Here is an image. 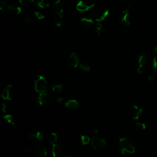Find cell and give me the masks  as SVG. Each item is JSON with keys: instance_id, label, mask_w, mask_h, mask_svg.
<instances>
[{"instance_id": "6da1fadb", "label": "cell", "mask_w": 157, "mask_h": 157, "mask_svg": "<svg viewBox=\"0 0 157 157\" xmlns=\"http://www.w3.org/2000/svg\"><path fill=\"white\" fill-rule=\"evenodd\" d=\"M119 150L123 155L132 154L136 151L135 143L128 138H120L119 141Z\"/></svg>"}, {"instance_id": "7a4b0ae2", "label": "cell", "mask_w": 157, "mask_h": 157, "mask_svg": "<svg viewBox=\"0 0 157 157\" xmlns=\"http://www.w3.org/2000/svg\"><path fill=\"white\" fill-rule=\"evenodd\" d=\"M48 84L46 79L42 76H38L34 80V89L38 93H42L47 91Z\"/></svg>"}, {"instance_id": "3957f363", "label": "cell", "mask_w": 157, "mask_h": 157, "mask_svg": "<svg viewBox=\"0 0 157 157\" xmlns=\"http://www.w3.org/2000/svg\"><path fill=\"white\" fill-rule=\"evenodd\" d=\"M109 11L105 7H98L94 9L93 12V17L97 22L104 21L109 15Z\"/></svg>"}, {"instance_id": "277c9868", "label": "cell", "mask_w": 157, "mask_h": 157, "mask_svg": "<svg viewBox=\"0 0 157 157\" xmlns=\"http://www.w3.org/2000/svg\"><path fill=\"white\" fill-rule=\"evenodd\" d=\"M131 5H128L126 6L125 10L122 11L119 15V19L121 23L125 25L129 26L131 24V15L129 11L131 9Z\"/></svg>"}, {"instance_id": "5b68a950", "label": "cell", "mask_w": 157, "mask_h": 157, "mask_svg": "<svg viewBox=\"0 0 157 157\" xmlns=\"http://www.w3.org/2000/svg\"><path fill=\"white\" fill-rule=\"evenodd\" d=\"M149 62V58L148 56L146 53H142L138 57V67L137 68V73L139 74L143 73L144 68L147 65Z\"/></svg>"}, {"instance_id": "8992f818", "label": "cell", "mask_w": 157, "mask_h": 157, "mask_svg": "<svg viewBox=\"0 0 157 157\" xmlns=\"http://www.w3.org/2000/svg\"><path fill=\"white\" fill-rule=\"evenodd\" d=\"M15 96V90L13 85H8L3 89L1 94V97L7 101L12 100Z\"/></svg>"}, {"instance_id": "52a82bcc", "label": "cell", "mask_w": 157, "mask_h": 157, "mask_svg": "<svg viewBox=\"0 0 157 157\" xmlns=\"http://www.w3.org/2000/svg\"><path fill=\"white\" fill-rule=\"evenodd\" d=\"M91 145L94 150H99L105 147L106 141L104 138L98 136H93L91 141Z\"/></svg>"}, {"instance_id": "ba28073f", "label": "cell", "mask_w": 157, "mask_h": 157, "mask_svg": "<svg viewBox=\"0 0 157 157\" xmlns=\"http://www.w3.org/2000/svg\"><path fill=\"white\" fill-rule=\"evenodd\" d=\"M66 64L70 68H77L79 64V58L77 54L75 52H73L66 58Z\"/></svg>"}, {"instance_id": "9c48e42d", "label": "cell", "mask_w": 157, "mask_h": 157, "mask_svg": "<svg viewBox=\"0 0 157 157\" xmlns=\"http://www.w3.org/2000/svg\"><path fill=\"white\" fill-rule=\"evenodd\" d=\"M52 98V95L50 93H49L47 91L40 93L37 98V103H38L39 105L43 106L47 104L50 101Z\"/></svg>"}, {"instance_id": "30bf717a", "label": "cell", "mask_w": 157, "mask_h": 157, "mask_svg": "<svg viewBox=\"0 0 157 157\" xmlns=\"http://www.w3.org/2000/svg\"><path fill=\"white\" fill-rule=\"evenodd\" d=\"M95 6V5L94 3H88L85 1H83V0H80L76 5V9L77 11L80 12H86L93 8Z\"/></svg>"}, {"instance_id": "8fae6325", "label": "cell", "mask_w": 157, "mask_h": 157, "mask_svg": "<svg viewBox=\"0 0 157 157\" xmlns=\"http://www.w3.org/2000/svg\"><path fill=\"white\" fill-rule=\"evenodd\" d=\"M130 113L131 117L134 120H138L142 114L143 109L134 105L130 109Z\"/></svg>"}, {"instance_id": "7c38bea8", "label": "cell", "mask_w": 157, "mask_h": 157, "mask_svg": "<svg viewBox=\"0 0 157 157\" xmlns=\"http://www.w3.org/2000/svg\"><path fill=\"white\" fill-rule=\"evenodd\" d=\"M54 10L57 16L59 18L63 17V11H64V6L63 3L60 1V0H57L54 3Z\"/></svg>"}, {"instance_id": "4fadbf2b", "label": "cell", "mask_w": 157, "mask_h": 157, "mask_svg": "<svg viewBox=\"0 0 157 157\" xmlns=\"http://www.w3.org/2000/svg\"><path fill=\"white\" fill-rule=\"evenodd\" d=\"M157 73V57H155L152 61V68L150 74L148 76L149 81H153Z\"/></svg>"}, {"instance_id": "5bb4252c", "label": "cell", "mask_w": 157, "mask_h": 157, "mask_svg": "<svg viewBox=\"0 0 157 157\" xmlns=\"http://www.w3.org/2000/svg\"><path fill=\"white\" fill-rule=\"evenodd\" d=\"M29 137L30 139L34 142L41 141L44 138L43 134L40 131L36 130H33L30 131L29 133Z\"/></svg>"}, {"instance_id": "9a60e30c", "label": "cell", "mask_w": 157, "mask_h": 157, "mask_svg": "<svg viewBox=\"0 0 157 157\" xmlns=\"http://www.w3.org/2000/svg\"><path fill=\"white\" fill-rule=\"evenodd\" d=\"M52 155L54 156L57 157V156H63V154L64 152V149L61 145L57 143V144H52Z\"/></svg>"}, {"instance_id": "2e32d148", "label": "cell", "mask_w": 157, "mask_h": 157, "mask_svg": "<svg viewBox=\"0 0 157 157\" xmlns=\"http://www.w3.org/2000/svg\"><path fill=\"white\" fill-rule=\"evenodd\" d=\"M94 24V21L92 18L89 17H83L80 19V25L85 28H91Z\"/></svg>"}, {"instance_id": "e0dca14e", "label": "cell", "mask_w": 157, "mask_h": 157, "mask_svg": "<svg viewBox=\"0 0 157 157\" xmlns=\"http://www.w3.org/2000/svg\"><path fill=\"white\" fill-rule=\"evenodd\" d=\"M65 106L70 110H76L79 108V103L76 100H70L65 103Z\"/></svg>"}, {"instance_id": "ac0fdd59", "label": "cell", "mask_w": 157, "mask_h": 157, "mask_svg": "<svg viewBox=\"0 0 157 157\" xmlns=\"http://www.w3.org/2000/svg\"><path fill=\"white\" fill-rule=\"evenodd\" d=\"M33 152L35 155L40 157H45L47 155V152L46 149L42 146L36 147L34 149Z\"/></svg>"}, {"instance_id": "d6986e66", "label": "cell", "mask_w": 157, "mask_h": 157, "mask_svg": "<svg viewBox=\"0 0 157 157\" xmlns=\"http://www.w3.org/2000/svg\"><path fill=\"white\" fill-rule=\"evenodd\" d=\"M8 9L9 11H10L11 12L15 13L17 15L20 14L21 12V8L18 6L17 5L14 4V3H12L11 5H9L8 6Z\"/></svg>"}, {"instance_id": "ffe728a7", "label": "cell", "mask_w": 157, "mask_h": 157, "mask_svg": "<svg viewBox=\"0 0 157 157\" xmlns=\"http://www.w3.org/2000/svg\"><path fill=\"white\" fill-rule=\"evenodd\" d=\"M5 122L10 125H14L15 124V117L11 114H5L3 117Z\"/></svg>"}, {"instance_id": "44dd1931", "label": "cell", "mask_w": 157, "mask_h": 157, "mask_svg": "<svg viewBox=\"0 0 157 157\" xmlns=\"http://www.w3.org/2000/svg\"><path fill=\"white\" fill-rule=\"evenodd\" d=\"M52 91L56 93H60L63 91V85L62 84L52 85Z\"/></svg>"}, {"instance_id": "7402d4cb", "label": "cell", "mask_w": 157, "mask_h": 157, "mask_svg": "<svg viewBox=\"0 0 157 157\" xmlns=\"http://www.w3.org/2000/svg\"><path fill=\"white\" fill-rule=\"evenodd\" d=\"M58 142V134L55 132H52L51 134L50 138L49 140V143H50L51 145L57 144Z\"/></svg>"}, {"instance_id": "603a6c76", "label": "cell", "mask_w": 157, "mask_h": 157, "mask_svg": "<svg viewBox=\"0 0 157 157\" xmlns=\"http://www.w3.org/2000/svg\"><path fill=\"white\" fill-rule=\"evenodd\" d=\"M37 4L40 8L45 9L49 6L50 3H49V0H41V1L38 2Z\"/></svg>"}, {"instance_id": "cb8c5ba5", "label": "cell", "mask_w": 157, "mask_h": 157, "mask_svg": "<svg viewBox=\"0 0 157 157\" xmlns=\"http://www.w3.org/2000/svg\"><path fill=\"white\" fill-rule=\"evenodd\" d=\"M80 141L82 142V144L83 146H86L90 142V139L87 135H81L80 136Z\"/></svg>"}, {"instance_id": "d4e9b609", "label": "cell", "mask_w": 157, "mask_h": 157, "mask_svg": "<svg viewBox=\"0 0 157 157\" xmlns=\"http://www.w3.org/2000/svg\"><path fill=\"white\" fill-rule=\"evenodd\" d=\"M79 67H80V68L82 71H85V72H86V73H89L90 71V70H91V68H90V67L88 65H87V64H84V63H81V64H79Z\"/></svg>"}, {"instance_id": "484cf974", "label": "cell", "mask_w": 157, "mask_h": 157, "mask_svg": "<svg viewBox=\"0 0 157 157\" xmlns=\"http://www.w3.org/2000/svg\"><path fill=\"white\" fill-rule=\"evenodd\" d=\"M95 31L98 35H100L103 31V25L101 22H97L95 26Z\"/></svg>"}, {"instance_id": "4316f807", "label": "cell", "mask_w": 157, "mask_h": 157, "mask_svg": "<svg viewBox=\"0 0 157 157\" xmlns=\"http://www.w3.org/2000/svg\"><path fill=\"white\" fill-rule=\"evenodd\" d=\"M33 22V20L31 17L27 16L24 18V23L26 25L30 26L31 25H32Z\"/></svg>"}, {"instance_id": "83f0119b", "label": "cell", "mask_w": 157, "mask_h": 157, "mask_svg": "<svg viewBox=\"0 0 157 157\" xmlns=\"http://www.w3.org/2000/svg\"><path fill=\"white\" fill-rule=\"evenodd\" d=\"M136 128L139 130V131H142L144 130L146 128V125L145 123H141V122H137L136 123Z\"/></svg>"}, {"instance_id": "f1b7e54d", "label": "cell", "mask_w": 157, "mask_h": 157, "mask_svg": "<svg viewBox=\"0 0 157 157\" xmlns=\"http://www.w3.org/2000/svg\"><path fill=\"white\" fill-rule=\"evenodd\" d=\"M8 0H0V9H1L2 12H3V10L7 4Z\"/></svg>"}, {"instance_id": "f546056e", "label": "cell", "mask_w": 157, "mask_h": 157, "mask_svg": "<svg viewBox=\"0 0 157 157\" xmlns=\"http://www.w3.org/2000/svg\"><path fill=\"white\" fill-rule=\"evenodd\" d=\"M19 3L23 6L28 5L31 3H33L32 0H19Z\"/></svg>"}, {"instance_id": "4dcf8cb0", "label": "cell", "mask_w": 157, "mask_h": 157, "mask_svg": "<svg viewBox=\"0 0 157 157\" xmlns=\"http://www.w3.org/2000/svg\"><path fill=\"white\" fill-rule=\"evenodd\" d=\"M34 14H35L36 17L38 19H39V20H42V19H44V18H45V15H44L42 13H41V12L36 11V12H34Z\"/></svg>"}, {"instance_id": "1f68e13d", "label": "cell", "mask_w": 157, "mask_h": 157, "mask_svg": "<svg viewBox=\"0 0 157 157\" xmlns=\"http://www.w3.org/2000/svg\"><path fill=\"white\" fill-rule=\"evenodd\" d=\"M63 24V21L61 20V18H59L55 21V25L57 27H60Z\"/></svg>"}, {"instance_id": "d6a6232c", "label": "cell", "mask_w": 157, "mask_h": 157, "mask_svg": "<svg viewBox=\"0 0 157 157\" xmlns=\"http://www.w3.org/2000/svg\"><path fill=\"white\" fill-rule=\"evenodd\" d=\"M2 111L6 114V109H7V104L6 103H3L2 105Z\"/></svg>"}, {"instance_id": "836d02e7", "label": "cell", "mask_w": 157, "mask_h": 157, "mask_svg": "<svg viewBox=\"0 0 157 157\" xmlns=\"http://www.w3.org/2000/svg\"><path fill=\"white\" fill-rule=\"evenodd\" d=\"M56 101H57V103H58V104H63L64 100H63V99L62 98H57V99L56 100Z\"/></svg>"}, {"instance_id": "e575fe53", "label": "cell", "mask_w": 157, "mask_h": 157, "mask_svg": "<svg viewBox=\"0 0 157 157\" xmlns=\"http://www.w3.org/2000/svg\"><path fill=\"white\" fill-rule=\"evenodd\" d=\"M24 151H25V152H30L31 151V149L29 147H26L24 149Z\"/></svg>"}, {"instance_id": "d590c367", "label": "cell", "mask_w": 157, "mask_h": 157, "mask_svg": "<svg viewBox=\"0 0 157 157\" xmlns=\"http://www.w3.org/2000/svg\"><path fill=\"white\" fill-rule=\"evenodd\" d=\"M33 1V2H34V3H38V2H39L41 0H32Z\"/></svg>"}, {"instance_id": "8d00e7d4", "label": "cell", "mask_w": 157, "mask_h": 157, "mask_svg": "<svg viewBox=\"0 0 157 157\" xmlns=\"http://www.w3.org/2000/svg\"><path fill=\"white\" fill-rule=\"evenodd\" d=\"M155 52L157 54V45H156V46L155 47Z\"/></svg>"}]
</instances>
